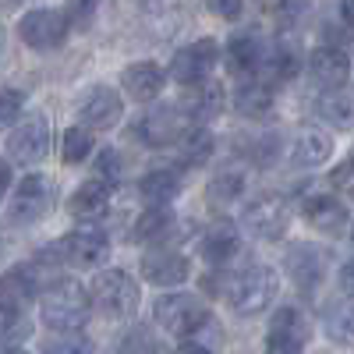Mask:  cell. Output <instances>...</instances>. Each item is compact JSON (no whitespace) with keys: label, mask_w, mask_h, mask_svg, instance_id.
<instances>
[{"label":"cell","mask_w":354,"mask_h":354,"mask_svg":"<svg viewBox=\"0 0 354 354\" xmlns=\"http://www.w3.org/2000/svg\"><path fill=\"white\" fill-rule=\"evenodd\" d=\"M277 290H280L277 273L262 262H252V266H245V270H238L223 287L227 305L238 315H262L277 301Z\"/></svg>","instance_id":"6da1fadb"},{"label":"cell","mask_w":354,"mask_h":354,"mask_svg":"<svg viewBox=\"0 0 354 354\" xmlns=\"http://www.w3.org/2000/svg\"><path fill=\"white\" fill-rule=\"evenodd\" d=\"M88 315H93V298L78 280H57L43 294V322L53 333H78Z\"/></svg>","instance_id":"7a4b0ae2"},{"label":"cell","mask_w":354,"mask_h":354,"mask_svg":"<svg viewBox=\"0 0 354 354\" xmlns=\"http://www.w3.org/2000/svg\"><path fill=\"white\" fill-rule=\"evenodd\" d=\"M156 322L170 337L188 340V337H195V333H202L205 326H209L213 315H209V305H205L202 298L177 290V294H163V298L156 301Z\"/></svg>","instance_id":"3957f363"},{"label":"cell","mask_w":354,"mask_h":354,"mask_svg":"<svg viewBox=\"0 0 354 354\" xmlns=\"http://www.w3.org/2000/svg\"><path fill=\"white\" fill-rule=\"evenodd\" d=\"M93 305L106 315V319H128L135 315L138 308V280L128 273V270H103L96 280H93Z\"/></svg>","instance_id":"277c9868"},{"label":"cell","mask_w":354,"mask_h":354,"mask_svg":"<svg viewBox=\"0 0 354 354\" xmlns=\"http://www.w3.org/2000/svg\"><path fill=\"white\" fill-rule=\"evenodd\" d=\"M18 36L28 50L36 53H50V50H61L71 36V25L68 15L61 8H32L25 11L18 21Z\"/></svg>","instance_id":"5b68a950"},{"label":"cell","mask_w":354,"mask_h":354,"mask_svg":"<svg viewBox=\"0 0 354 354\" xmlns=\"http://www.w3.org/2000/svg\"><path fill=\"white\" fill-rule=\"evenodd\" d=\"M188 124L192 121L181 103H156L153 110L142 113V121L131 128V135L142 145H149V149H163V145H177V138L185 135Z\"/></svg>","instance_id":"8992f818"},{"label":"cell","mask_w":354,"mask_h":354,"mask_svg":"<svg viewBox=\"0 0 354 354\" xmlns=\"http://www.w3.org/2000/svg\"><path fill=\"white\" fill-rule=\"evenodd\" d=\"M241 223H245V230L252 234V238L277 241V238H283L287 227H290V205H287V198L277 195V192H262V195H255V198L245 205Z\"/></svg>","instance_id":"52a82bcc"},{"label":"cell","mask_w":354,"mask_h":354,"mask_svg":"<svg viewBox=\"0 0 354 354\" xmlns=\"http://www.w3.org/2000/svg\"><path fill=\"white\" fill-rule=\"evenodd\" d=\"M53 252L64 266H71V270H100L110 259V238L96 227H78V230L64 234V238L53 245Z\"/></svg>","instance_id":"ba28073f"},{"label":"cell","mask_w":354,"mask_h":354,"mask_svg":"<svg viewBox=\"0 0 354 354\" xmlns=\"http://www.w3.org/2000/svg\"><path fill=\"white\" fill-rule=\"evenodd\" d=\"M216 61H220V43L209 39V36H202V39H195V43H188V46H181L174 53L170 78L177 85H185V88H195V85L213 78Z\"/></svg>","instance_id":"9c48e42d"},{"label":"cell","mask_w":354,"mask_h":354,"mask_svg":"<svg viewBox=\"0 0 354 354\" xmlns=\"http://www.w3.org/2000/svg\"><path fill=\"white\" fill-rule=\"evenodd\" d=\"M50 205H53L50 177L28 174V177H21V185L15 188V195L8 202V220L18 223V227H32V223H39L50 213Z\"/></svg>","instance_id":"30bf717a"},{"label":"cell","mask_w":354,"mask_h":354,"mask_svg":"<svg viewBox=\"0 0 354 354\" xmlns=\"http://www.w3.org/2000/svg\"><path fill=\"white\" fill-rule=\"evenodd\" d=\"M308 344V319L301 308L283 305L270 319V337H266V354H305Z\"/></svg>","instance_id":"8fae6325"},{"label":"cell","mask_w":354,"mask_h":354,"mask_svg":"<svg viewBox=\"0 0 354 354\" xmlns=\"http://www.w3.org/2000/svg\"><path fill=\"white\" fill-rule=\"evenodd\" d=\"M121 113H124V100L110 85L85 88L82 100H78V117H82L85 128H96V131L117 128V124H121Z\"/></svg>","instance_id":"7c38bea8"},{"label":"cell","mask_w":354,"mask_h":354,"mask_svg":"<svg viewBox=\"0 0 354 354\" xmlns=\"http://www.w3.org/2000/svg\"><path fill=\"white\" fill-rule=\"evenodd\" d=\"M50 149V121L43 113H28L8 135V156L15 163H39Z\"/></svg>","instance_id":"4fadbf2b"},{"label":"cell","mask_w":354,"mask_h":354,"mask_svg":"<svg viewBox=\"0 0 354 354\" xmlns=\"http://www.w3.org/2000/svg\"><path fill=\"white\" fill-rule=\"evenodd\" d=\"M223 57H227V68L234 78H252V75H259V64L266 57V39L255 28H241V32H234L227 39Z\"/></svg>","instance_id":"5bb4252c"},{"label":"cell","mask_w":354,"mask_h":354,"mask_svg":"<svg viewBox=\"0 0 354 354\" xmlns=\"http://www.w3.org/2000/svg\"><path fill=\"white\" fill-rule=\"evenodd\" d=\"M308 75L326 85V88H344L351 78V57L340 43H322L308 53Z\"/></svg>","instance_id":"9a60e30c"},{"label":"cell","mask_w":354,"mask_h":354,"mask_svg":"<svg viewBox=\"0 0 354 354\" xmlns=\"http://www.w3.org/2000/svg\"><path fill=\"white\" fill-rule=\"evenodd\" d=\"M142 277L156 283V287H177L192 277V262L181 255V252H170V248H160V252H149L142 259Z\"/></svg>","instance_id":"2e32d148"},{"label":"cell","mask_w":354,"mask_h":354,"mask_svg":"<svg viewBox=\"0 0 354 354\" xmlns=\"http://www.w3.org/2000/svg\"><path fill=\"white\" fill-rule=\"evenodd\" d=\"M283 266H287V277L298 283L305 294H315L319 283H322V277H326V259H322V252L312 248V245H294L287 252V262Z\"/></svg>","instance_id":"e0dca14e"},{"label":"cell","mask_w":354,"mask_h":354,"mask_svg":"<svg viewBox=\"0 0 354 354\" xmlns=\"http://www.w3.org/2000/svg\"><path fill=\"white\" fill-rule=\"evenodd\" d=\"M163 82H167V75L153 61H135V64H128L121 71V85L135 103H153L163 93Z\"/></svg>","instance_id":"ac0fdd59"},{"label":"cell","mask_w":354,"mask_h":354,"mask_svg":"<svg viewBox=\"0 0 354 354\" xmlns=\"http://www.w3.org/2000/svg\"><path fill=\"white\" fill-rule=\"evenodd\" d=\"M301 209H305V220H308L315 230L333 234V238L347 230V220H351L347 205H344L337 195H308Z\"/></svg>","instance_id":"d6986e66"},{"label":"cell","mask_w":354,"mask_h":354,"mask_svg":"<svg viewBox=\"0 0 354 354\" xmlns=\"http://www.w3.org/2000/svg\"><path fill=\"white\" fill-rule=\"evenodd\" d=\"M198 252H202V259L209 262V266H227L234 255L241 252V234H238V227H234L230 220L213 223L209 230L202 234Z\"/></svg>","instance_id":"ffe728a7"},{"label":"cell","mask_w":354,"mask_h":354,"mask_svg":"<svg viewBox=\"0 0 354 354\" xmlns=\"http://www.w3.org/2000/svg\"><path fill=\"white\" fill-rule=\"evenodd\" d=\"M39 294V266H11L0 277V301L25 308Z\"/></svg>","instance_id":"44dd1931"},{"label":"cell","mask_w":354,"mask_h":354,"mask_svg":"<svg viewBox=\"0 0 354 354\" xmlns=\"http://www.w3.org/2000/svg\"><path fill=\"white\" fill-rule=\"evenodd\" d=\"M298 71H301V57L290 46L277 43V46H266V57H262L255 78H262L266 85H283L290 78H298Z\"/></svg>","instance_id":"7402d4cb"},{"label":"cell","mask_w":354,"mask_h":354,"mask_svg":"<svg viewBox=\"0 0 354 354\" xmlns=\"http://www.w3.org/2000/svg\"><path fill=\"white\" fill-rule=\"evenodd\" d=\"M106 205H110V185H103V181H96V177H93V181H85V185H78L71 192L68 213L75 220H100L106 213Z\"/></svg>","instance_id":"603a6c76"},{"label":"cell","mask_w":354,"mask_h":354,"mask_svg":"<svg viewBox=\"0 0 354 354\" xmlns=\"http://www.w3.org/2000/svg\"><path fill=\"white\" fill-rule=\"evenodd\" d=\"M330 156H333V138L326 131H315V128H305L290 145V163L301 167V170L326 163Z\"/></svg>","instance_id":"cb8c5ba5"},{"label":"cell","mask_w":354,"mask_h":354,"mask_svg":"<svg viewBox=\"0 0 354 354\" xmlns=\"http://www.w3.org/2000/svg\"><path fill=\"white\" fill-rule=\"evenodd\" d=\"M234 106L245 117H266L273 106V85H266L262 78H241L238 88H234Z\"/></svg>","instance_id":"d4e9b609"},{"label":"cell","mask_w":354,"mask_h":354,"mask_svg":"<svg viewBox=\"0 0 354 354\" xmlns=\"http://www.w3.org/2000/svg\"><path fill=\"white\" fill-rule=\"evenodd\" d=\"M177 145H181V163L185 167H205L216 153V138L209 135L205 124H188L185 135L177 138Z\"/></svg>","instance_id":"484cf974"},{"label":"cell","mask_w":354,"mask_h":354,"mask_svg":"<svg viewBox=\"0 0 354 354\" xmlns=\"http://www.w3.org/2000/svg\"><path fill=\"white\" fill-rule=\"evenodd\" d=\"M138 195L149 205H170L181 195V177H177V170H149L138 181Z\"/></svg>","instance_id":"4316f807"},{"label":"cell","mask_w":354,"mask_h":354,"mask_svg":"<svg viewBox=\"0 0 354 354\" xmlns=\"http://www.w3.org/2000/svg\"><path fill=\"white\" fill-rule=\"evenodd\" d=\"M223 100H227L223 85H216V82H202V85H195V103L185 110V113H188V121H195V124L213 121V117L223 110Z\"/></svg>","instance_id":"83f0119b"},{"label":"cell","mask_w":354,"mask_h":354,"mask_svg":"<svg viewBox=\"0 0 354 354\" xmlns=\"http://www.w3.org/2000/svg\"><path fill=\"white\" fill-rule=\"evenodd\" d=\"M174 227V213L167 209V205H149L131 227V238L135 241H160L163 234Z\"/></svg>","instance_id":"f1b7e54d"},{"label":"cell","mask_w":354,"mask_h":354,"mask_svg":"<svg viewBox=\"0 0 354 354\" xmlns=\"http://www.w3.org/2000/svg\"><path fill=\"white\" fill-rule=\"evenodd\" d=\"M241 192H245V174L227 170V174H220V177H213V181H209V188H205V198H209V205H220V209H223V205L238 202Z\"/></svg>","instance_id":"f546056e"},{"label":"cell","mask_w":354,"mask_h":354,"mask_svg":"<svg viewBox=\"0 0 354 354\" xmlns=\"http://www.w3.org/2000/svg\"><path fill=\"white\" fill-rule=\"evenodd\" d=\"M28 333H32V322H28L25 308L0 301V344H21Z\"/></svg>","instance_id":"4dcf8cb0"},{"label":"cell","mask_w":354,"mask_h":354,"mask_svg":"<svg viewBox=\"0 0 354 354\" xmlns=\"http://www.w3.org/2000/svg\"><path fill=\"white\" fill-rule=\"evenodd\" d=\"M319 113L326 117L333 124H351V96H347V85L344 88H326V93L319 96Z\"/></svg>","instance_id":"1f68e13d"},{"label":"cell","mask_w":354,"mask_h":354,"mask_svg":"<svg viewBox=\"0 0 354 354\" xmlns=\"http://www.w3.org/2000/svg\"><path fill=\"white\" fill-rule=\"evenodd\" d=\"M88 153H93V135H88V128H68L64 142H61V160L78 167V163H85Z\"/></svg>","instance_id":"d6a6232c"},{"label":"cell","mask_w":354,"mask_h":354,"mask_svg":"<svg viewBox=\"0 0 354 354\" xmlns=\"http://www.w3.org/2000/svg\"><path fill=\"white\" fill-rule=\"evenodd\" d=\"M322 322H326L330 340H337V344H351V305H347V301L337 305V308H326Z\"/></svg>","instance_id":"836d02e7"},{"label":"cell","mask_w":354,"mask_h":354,"mask_svg":"<svg viewBox=\"0 0 354 354\" xmlns=\"http://www.w3.org/2000/svg\"><path fill=\"white\" fill-rule=\"evenodd\" d=\"M100 4H103V0H68V8H64L68 25H71V28H82V32H85V28L96 21Z\"/></svg>","instance_id":"e575fe53"},{"label":"cell","mask_w":354,"mask_h":354,"mask_svg":"<svg viewBox=\"0 0 354 354\" xmlns=\"http://www.w3.org/2000/svg\"><path fill=\"white\" fill-rule=\"evenodd\" d=\"M156 351H160V344H156V337L145 330V326H135L121 340V347H117V354H156Z\"/></svg>","instance_id":"d590c367"},{"label":"cell","mask_w":354,"mask_h":354,"mask_svg":"<svg viewBox=\"0 0 354 354\" xmlns=\"http://www.w3.org/2000/svg\"><path fill=\"white\" fill-rule=\"evenodd\" d=\"M117 177H121V156H117L113 149H100L96 153V181L103 185H117Z\"/></svg>","instance_id":"8d00e7d4"},{"label":"cell","mask_w":354,"mask_h":354,"mask_svg":"<svg viewBox=\"0 0 354 354\" xmlns=\"http://www.w3.org/2000/svg\"><path fill=\"white\" fill-rule=\"evenodd\" d=\"M21 106H25V96L18 88H4V93H0V128L15 124L21 117Z\"/></svg>","instance_id":"74e56055"},{"label":"cell","mask_w":354,"mask_h":354,"mask_svg":"<svg viewBox=\"0 0 354 354\" xmlns=\"http://www.w3.org/2000/svg\"><path fill=\"white\" fill-rule=\"evenodd\" d=\"M46 354H93V347H88L82 337L75 333H64V337H57L46 344Z\"/></svg>","instance_id":"f35d334b"},{"label":"cell","mask_w":354,"mask_h":354,"mask_svg":"<svg viewBox=\"0 0 354 354\" xmlns=\"http://www.w3.org/2000/svg\"><path fill=\"white\" fill-rule=\"evenodd\" d=\"M205 4H209L213 15H220V18H227V21H238L241 11H245V0H205Z\"/></svg>","instance_id":"ab89813d"},{"label":"cell","mask_w":354,"mask_h":354,"mask_svg":"<svg viewBox=\"0 0 354 354\" xmlns=\"http://www.w3.org/2000/svg\"><path fill=\"white\" fill-rule=\"evenodd\" d=\"M351 170H354V167H351V160H347V163H340L337 174H333V185H337L340 192H351Z\"/></svg>","instance_id":"60d3db41"},{"label":"cell","mask_w":354,"mask_h":354,"mask_svg":"<svg viewBox=\"0 0 354 354\" xmlns=\"http://www.w3.org/2000/svg\"><path fill=\"white\" fill-rule=\"evenodd\" d=\"M8 192H11V163L0 160V198H4Z\"/></svg>","instance_id":"b9f144b4"},{"label":"cell","mask_w":354,"mask_h":354,"mask_svg":"<svg viewBox=\"0 0 354 354\" xmlns=\"http://www.w3.org/2000/svg\"><path fill=\"white\" fill-rule=\"evenodd\" d=\"M174 354H209V347H202V344H195V340H185Z\"/></svg>","instance_id":"7bdbcfd3"},{"label":"cell","mask_w":354,"mask_h":354,"mask_svg":"<svg viewBox=\"0 0 354 354\" xmlns=\"http://www.w3.org/2000/svg\"><path fill=\"white\" fill-rule=\"evenodd\" d=\"M340 287H344V294H351V262L340 266Z\"/></svg>","instance_id":"ee69618b"},{"label":"cell","mask_w":354,"mask_h":354,"mask_svg":"<svg viewBox=\"0 0 354 354\" xmlns=\"http://www.w3.org/2000/svg\"><path fill=\"white\" fill-rule=\"evenodd\" d=\"M340 25L351 28V0H340Z\"/></svg>","instance_id":"f6af8a7d"},{"label":"cell","mask_w":354,"mask_h":354,"mask_svg":"<svg viewBox=\"0 0 354 354\" xmlns=\"http://www.w3.org/2000/svg\"><path fill=\"white\" fill-rule=\"evenodd\" d=\"M15 8H21V0H0V11H15Z\"/></svg>","instance_id":"bcb514c9"},{"label":"cell","mask_w":354,"mask_h":354,"mask_svg":"<svg viewBox=\"0 0 354 354\" xmlns=\"http://www.w3.org/2000/svg\"><path fill=\"white\" fill-rule=\"evenodd\" d=\"M0 53H4V25H0Z\"/></svg>","instance_id":"7dc6e473"},{"label":"cell","mask_w":354,"mask_h":354,"mask_svg":"<svg viewBox=\"0 0 354 354\" xmlns=\"http://www.w3.org/2000/svg\"><path fill=\"white\" fill-rule=\"evenodd\" d=\"M8 354H25V351H18V347H11V351H8Z\"/></svg>","instance_id":"c3c4849f"},{"label":"cell","mask_w":354,"mask_h":354,"mask_svg":"<svg viewBox=\"0 0 354 354\" xmlns=\"http://www.w3.org/2000/svg\"><path fill=\"white\" fill-rule=\"evenodd\" d=\"M0 252H4V245H0Z\"/></svg>","instance_id":"681fc988"}]
</instances>
